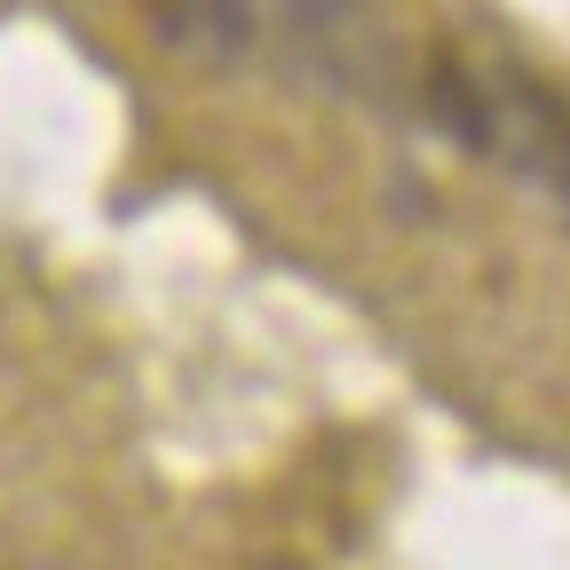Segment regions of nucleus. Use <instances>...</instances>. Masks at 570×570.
<instances>
[{
    "label": "nucleus",
    "mask_w": 570,
    "mask_h": 570,
    "mask_svg": "<svg viewBox=\"0 0 570 570\" xmlns=\"http://www.w3.org/2000/svg\"><path fill=\"white\" fill-rule=\"evenodd\" d=\"M142 17H151V32L183 56H238L254 40V17L246 0H142Z\"/></svg>",
    "instance_id": "f257e3e1"
},
{
    "label": "nucleus",
    "mask_w": 570,
    "mask_h": 570,
    "mask_svg": "<svg viewBox=\"0 0 570 570\" xmlns=\"http://www.w3.org/2000/svg\"><path fill=\"white\" fill-rule=\"evenodd\" d=\"M428 111H436V127L460 142V151H491V142H499V104L483 96V80H475V71L460 63V56H428Z\"/></svg>",
    "instance_id": "f03ea898"
},
{
    "label": "nucleus",
    "mask_w": 570,
    "mask_h": 570,
    "mask_svg": "<svg viewBox=\"0 0 570 570\" xmlns=\"http://www.w3.org/2000/svg\"><path fill=\"white\" fill-rule=\"evenodd\" d=\"M508 104L523 119V159L531 175L562 183L570 190V96H554L547 80H531V71H508Z\"/></svg>",
    "instance_id": "7ed1b4c3"
}]
</instances>
